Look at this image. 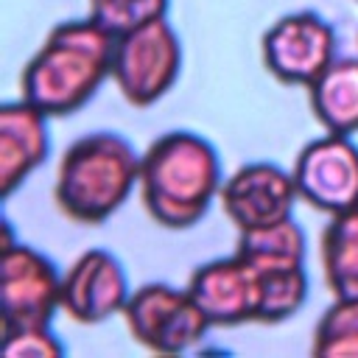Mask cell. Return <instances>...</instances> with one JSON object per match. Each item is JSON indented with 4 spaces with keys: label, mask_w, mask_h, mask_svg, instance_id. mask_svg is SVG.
Returning <instances> with one entry per match:
<instances>
[{
    "label": "cell",
    "mask_w": 358,
    "mask_h": 358,
    "mask_svg": "<svg viewBox=\"0 0 358 358\" xmlns=\"http://www.w3.org/2000/svg\"><path fill=\"white\" fill-rule=\"evenodd\" d=\"M112 50L115 34L98 20L87 17L59 22L22 67V98L48 117L78 112L109 76Z\"/></svg>",
    "instance_id": "cell-1"
},
{
    "label": "cell",
    "mask_w": 358,
    "mask_h": 358,
    "mask_svg": "<svg viewBox=\"0 0 358 358\" xmlns=\"http://www.w3.org/2000/svg\"><path fill=\"white\" fill-rule=\"evenodd\" d=\"M218 190V154L201 134L165 131L140 157L143 207L165 229L199 224Z\"/></svg>",
    "instance_id": "cell-2"
},
{
    "label": "cell",
    "mask_w": 358,
    "mask_h": 358,
    "mask_svg": "<svg viewBox=\"0 0 358 358\" xmlns=\"http://www.w3.org/2000/svg\"><path fill=\"white\" fill-rule=\"evenodd\" d=\"M140 185V154L115 131H92L70 143L59 159L53 199L76 224H103Z\"/></svg>",
    "instance_id": "cell-3"
},
{
    "label": "cell",
    "mask_w": 358,
    "mask_h": 358,
    "mask_svg": "<svg viewBox=\"0 0 358 358\" xmlns=\"http://www.w3.org/2000/svg\"><path fill=\"white\" fill-rule=\"evenodd\" d=\"M182 45L165 17L115 36L112 81L131 106L157 103L179 78Z\"/></svg>",
    "instance_id": "cell-4"
},
{
    "label": "cell",
    "mask_w": 358,
    "mask_h": 358,
    "mask_svg": "<svg viewBox=\"0 0 358 358\" xmlns=\"http://www.w3.org/2000/svg\"><path fill=\"white\" fill-rule=\"evenodd\" d=\"M123 319L137 344L162 355L190 350L210 327L190 291H179L168 282H145L131 291Z\"/></svg>",
    "instance_id": "cell-5"
},
{
    "label": "cell",
    "mask_w": 358,
    "mask_h": 358,
    "mask_svg": "<svg viewBox=\"0 0 358 358\" xmlns=\"http://www.w3.org/2000/svg\"><path fill=\"white\" fill-rule=\"evenodd\" d=\"M62 308V274L25 243L3 246L0 255V333L48 327Z\"/></svg>",
    "instance_id": "cell-6"
},
{
    "label": "cell",
    "mask_w": 358,
    "mask_h": 358,
    "mask_svg": "<svg viewBox=\"0 0 358 358\" xmlns=\"http://www.w3.org/2000/svg\"><path fill=\"white\" fill-rule=\"evenodd\" d=\"M336 59V31L313 11L280 17L263 34V64L282 84L310 87Z\"/></svg>",
    "instance_id": "cell-7"
},
{
    "label": "cell",
    "mask_w": 358,
    "mask_h": 358,
    "mask_svg": "<svg viewBox=\"0 0 358 358\" xmlns=\"http://www.w3.org/2000/svg\"><path fill=\"white\" fill-rule=\"evenodd\" d=\"M302 201L333 215L358 204V145L350 134H327L308 143L294 162Z\"/></svg>",
    "instance_id": "cell-8"
},
{
    "label": "cell",
    "mask_w": 358,
    "mask_h": 358,
    "mask_svg": "<svg viewBox=\"0 0 358 358\" xmlns=\"http://www.w3.org/2000/svg\"><path fill=\"white\" fill-rule=\"evenodd\" d=\"M260 288L263 274L238 255L199 266L187 282V291L207 316L210 327L257 322Z\"/></svg>",
    "instance_id": "cell-9"
},
{
    "label": "cell",
    "mask_w": 358,
    "mask_h": 358,
    "mask_svg": "<svg viewBox=\"0 0 358 358\" xmlns=\"http://www.w3.org/2000/svg\"><path fill=\"white\" fill-rule=\"evenodd\" d=\"M227 218L241 229H255L291 218L299 199L294 173L271 162H252L238 168L218 190Z\"/></svg>",
    "instance_id": "cell-10"
},
{
    "label": "cell",
    "mask_w": 358,
    "mask_h": 358,
    "mask_svg": "<svg viewBox=\"0 0 358 358\" xmlns=\"http://www.w3.org/2000/svg\"><path fill=\"white\" fill-rule=\"evenodd\" d=\"M129 280L120 260L106 249H90L62 274V310L78 324H98L123 313Z\"/></svg>",
    "instance_id": "cell-11"
},
{
    "label": "cell",
    "mask_w": 358,
    "mask_h": 358,
    "mask_svg": "<svg viewBox=\"0 0 358 358\" xmlns=\"http://www.w3.org/2000/svg\"><path fill=\"white\" fill-rule=\"evenodd\" d=\"M48 157V115L25 98L0 109V193L8 199Z\"/></svg>",
    "instance_id": "cell-12"
},
{
    "label": "cell",
    "mask_w": 358,
    "mask_h": 358,
    "mask_svg": "<svg viewBox=\"0 0 358 358\" xmlns=\"http://www.w3.org/2000/svg\"><path fill=\"white\" fill-rule=\"evenodd\" d=\"M316 120L333 134L358 131V59H333L308 87Z\"/></svg>",
    "instance_id": "cell-13"
},
{
    "label": "cell",
    "mask_w": 358,
    "mask_h": 358,
    "mask_svg": "<svg viewBox=\"0 0 358 358\" xmlns=\"http://www.w3.org/2000/svg\"><path fill=\"white\" fill-rule=\"evenodd\" d=\"M235 255L255 266L260 274L296 268L305 263V232L294 218H282L277 224L241 229Z\"/></svg>",
    "instance_id": "cell-14"
},
{
    "label": "cell",
    "mask_w": 358,
    "mask_h": 358,
    "mask_svg": "<svg viewBox=\"0 0 358 358\" xmlns=\"http://www.w3.org/2000/svg\"><path fill=\"white\" fill-rule=\"evenodd\" d=\"M322 271L333 296H358V204L330 215L322 232Z\"/></svg>",
    "instance_id": "cell-15"
},
{
    "label": "cell",
    "mask_w": 358,
    "mask_h": 358,
    "mask_svg": "<svg viewBox=\"0 0 358 358\" xmlns=\"http://www.w3.org/2000/svg\"><path fill=\"white\" fill-rule=\"evenodd\" d=\"M313 355L358 358V296H333L313 330Z\"/></svg>",
    "instance_id": "cell-16"
},
{
    "label": "cell",
    "mask_w": 358,
    "mask_h": 358,
    "mask_svg": "<svg viewBox=\"0 0 358 358\" xmlns=\"http://www.w3.org/2000/svg\"><path fill=\"white\" fill-rule=\"evenodd\" d=\"M305 296H308V274H305V266L263 274L257 322L260 324H277V322L291 319L305 305Z\"/></svg>",
    "instance_id": "cell-17"
},
{
    "label": "cell",
    "mask_w": 358,
    "mask_h": 358,
    "mask_svg": "<svg viewBox=\"0 0 358 358\" xmlns=\"http://www.w3.org/2000/svg\"><path fill=\"white\" fill-rule=\"evenodd\" d=\"M168 0H90V17L120 36L157 17H165Z\"/></svg>",
    "instance_id": "cell-18"
},
{
    "label": "cell",
    "mask_w": 358,
    "mask_h": 358,
    "mask_svg": "<svg viewBox=\"0 0 358 358\" xmlns=\"http://www.w3.org/2000/svg\"><path fill=\"white\" fill-rule=\"evenodd\" d=\"M0 336H3V352L8 358H59L64 352L62 341L48 327H20Z\"/></svg>",
    "instance_id": "cell-19"
}]
</instances>
